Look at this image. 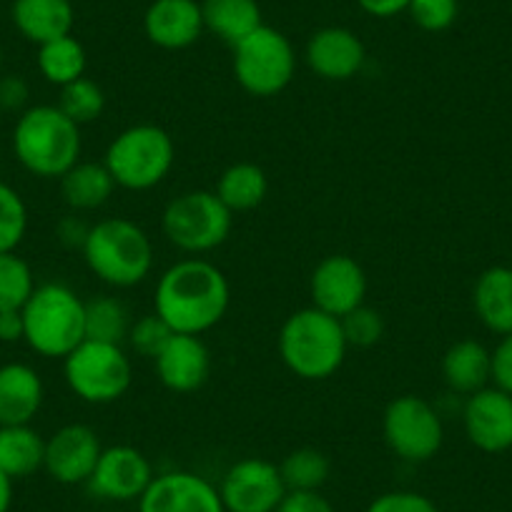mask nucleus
<instances>
[{"instance_id":"39","label":"nucleus","mask_w":512,"mask_h":512,"mask_svg":"<svg viewBox=\"0 0 512 512\" xmlns=\"http://www.w3.org/2000/svg\"><path fill=\"white\" fill-rule=\"evenodd\" d=\"M492 379L497 390L512 395V334L500 339L495 349H492Z\"/></svg>"},{"instance_id":"46","label":"nucleus","mask_w":512,"mask_h":512,"mask_svg":"<svg viewBox=\"0 0 512 512\" xmlns=\"http://www.w3.org/2000/svg\"><path fill=\"white\" fill-rule=\"evenodd\" d=\"M0 113H3V106H0Z\"/></svg>"},{"instance_id":"42","label":"nucleus","mask_w":512,"mask_h":512,"mask_svg":"<svg viewBox=\"0 0 512 512\" xmlns=\"http://www.w3.org/2000/svg\"><path fill=\"white\" fill-rule=\"evenodd\" d=\"M357 6L372 18H395L407 13L410 0H357Z\"/></svg>"},{"instance_id":"43","label":"nucleus","mask_w":512,"mask_h":512,"mask_svg":"<svg viewBox=\"0 0 512 512\" xmlns=\"http://www.w3.org/2000/svg\"><path fill=\"white\" fill-rule=\"evenodd\" d=\"M26 339V324H23L21 309H11V312H0V342L13 344Z\"/></svg>"},{"instance_id":"1","label":"nucleus","mask_w":512,"mask_h":512,"mask_svg":"<svg viewBox=\"0 0 512 512\" xmlns=\"http://www.w3.org/2000/svg\"><path fill=\"white\" fill-rule=\"evenodd\" d=\"M231 302L229 279L216 264L189 256L171 264L156 284L154 312L176 334H196L214 329L224 319Z\"/></svg>"},{"instance_id":"15","label":"nucleus","mask_w":512,"mask_h":512,"mask_svg":"<svg viewBox=\"0 0 512 512\" xmlns=\"http://www.w3.org/2000/svg\"><path fill=\"white\" fill-rule=\"evenodd\" d=\"M103 445L96 430L81 422L63 425L46 440L43 470L61 485H86L98 465Z\"/></svg>"},{"instance_id":"10","label":"nucleus","mask_w":512,"mask_h":512,"mask_svg":"<svg viewBox=\"0 0 512 512\" xmlns=\"http://www.w3.org/2000/svg\"><path fill=\"white\" fill-rule=\"evenodd\" d=\"M382 435L392 455L402 462H430L445 442V425L435 405L417 395H402L387 405L382 417Z\"/></svg>"},{"instance_id":"3","label":"nucleus","mask_w":512,"mask_h":512,"mask_svg":"<svg viewBox=\"0 0 512 512\" xmlns=\"http://www.w3.org/2000/svg\"><path fill=\"white\" fill-rule=\"evenodd\" d=\"M277 344L284 367L309 382L337 374L349 349L342 322L317 307H304L289 314Z\"/></svg>"},{"instance_id":"9","label":"nucleus","mask_w":512,"mask_h":512,"mask_svg":"<svg viewBox=\"0 0 512 512\" xmlns=\"http://www.w3.org/2000/svg\"><path fill=\"white\" fill-rule=\"evenodd\" d=\"M294 73H297V53L292 41L267 23L234 46L236 83L249 96H279L292 83Z\"/></svg>"},{"instance_id":"12","label":"nucleus","mask_w":512,"mask_h":512,"mask_svg":"<svg viewBox=\"0 0 512 512\" xmlns=\"http://www.w3.org/2000/svg\"><path fill=\"white\" fill-rule=\"evenodd\" d=\"M154 477V467L144 452L131 445H113L103 447L86 487L103 502H139Z\"/></svg>"},{"instance_id":"36","label":"nucleus","mask_w":512,"mask_h":512,"mask_svg":"<svg viewBox=\"0 0 512 512\" xmlns=\"http://www.w3.org/2000/svg\"><path fill=\"white\" fill-rule=\"evenodd\" d=\"M407 13L422 31L442 33L457 21L460 0H410Z\"/></svg>"},{"instance_id":"31","label":"nucleus","mask_w":512,"mask_h":512,"mask_svg":"<svg viewBox=\"0 0 512 512\" xmlns=\"http://www.w3.org/2000/svg\"><path fill=\"white\" fill-rule=\"evenodd\" d=\"M36 292V279L26 259L16 251L0 254V312L23 309Z\"/></svg>"},{"instance_id":"11","label":"nucleus","mask_w":512,"mask_h":512,"mask_svg":"<svg viewBox=\"0 0 512 512\" xmlns=\"http://www.w3.org/2000/svg\"><path fill=\"white\" fill-rule=\"evenodd\" d=\"M219 495L226 512H277L287 485L279 465L264 457H244L224 472Z\"/></svg>"},{"instance_id":"14","label":"nucleus","mask_w":512,"mask_h":512,"mask_svg":"<svg viewBox=\"0 0 512 512\" xmlns=\"http://www.w3.org/2000/svg\"><path fill=\"white\" fill-rule=\"evenodd\" d=\"M139 512H226L219 487L189 470L161 472L139 497Z\"/></svg>"},{"instance_id":"21","label":"nucleus","mask_w":512,"mask_h":512,"mask_svg":"<svg viewBox=\"0 0 512 512\" xmlns=\"http://www.w3.org/2000/svg\"><path fill=\"white\" fill-rule=\"evenodd\" d=\"M13 23L26 41L43 46L71 36L76 11L71 0H13Z\"/></svg>"},{"instance_id":"29","label":"nucleus","mask_w":512,"mask_h":512,"mask_svg":"<svg viewBox=\"0 0 512 512\" xmlns=\"http://www.w3.org/2000/svg\"><path fill=\"white\" fill-rule=\"evenodd\" d=\"M131 314H128L126 304L108 294H98V297L86 302V339L93 342H108V344H123L131 332Z\"/></svg>"},{"instance_id":"32","label":"nucleus","mask_w":512,"mask_h":512,"mask_svg":"<svg viewBox=\"0 0 512 512\" xmlns=\"http://www.w3.org/2000/svg\"><path fill=\"white\" fill-rule=\"evenodd\" d=\"M56 106L73 123L83 126V123H93L101 118L103 108H106V93H103V88L96 81L83 76L61 88V96H58Z\"/></svg>"},{"instance_id":"19","label":"nucleus","mask_w":512,"mask_h":512,"mask_svg":"<svg viewBox=\"0 0 512 512\" xmlns=\"http://www.w3.org/2000/svg\"><path fill=\"white\" fill-rule=\"evenodd\" d=\"M144 31L154 46L164 51H184L201 38L204 13L196 0H154L146 8Z\"/></svg>"},{"instance_id":"7","label":"nucleus","mask_w":512,"mask_h":512,"mask_svg":"<svg viewBox=\"0 0 512 512\" xmlns=\"http://www.w3.org/2000/svg\"><path fill=\"white\" fill-rule=\"evenodd\" d=\"M63 377L78 400L88 405H111L128 392L134 382V367L121 344L83 339L63 359Z\"/></svg>"},{"instance_id":"2","label":"nucleus","mask_w":512,"mask_h":512,"mask_svg":"<svg viewBox=\"0 0 512 512\" xmlns=\"http://www.w3.org/2000/svg\"><path fill=\"white\" fill-rule=\"evenodd\" d=\"M81 126L58 106H31L13 128L18 164L41 179H61L81 161Z\"/></svg>"},{"instance_id":"34","label":"nucleus","mask_w":512,"mask_h":512,"mask_svg":"<svg viewBox=\"0 0 512 512\" xmlns=\"http://www.w3.org/2000/svg\"><path fill=\"white\" fill-rule=\"evenodd\" d=\"M174 334H176L174 329H171L169 324L154 312V314H144V317L136 319V322L131 324V332H128L126 342L131 344V349H134L139 357L156 359L161 352H164L166 344L171 342Z\"/></svg>"},{"instance_id":"20","label":"nucleus","mask_w":512,"mask_h":512,"mask_svg":"<svg viewBox=\"0 0 512 512\" xmlns=\"http://www.w3.org/2000/svg\"><path fill=\"white\" fill-rule=\"evenodd\" d=\"M46 387L31 364L11 362L0 367V427L31 425L41 412Z\"/></svg>"},{"instance_id":"22","label":"nucleus","mask_w":512,"mask_h":512,"mask_svg":"<svg viewBox=\"0 0 512 512\" xmlns=\"http://www.w3.org/2000/svg\"><path fill=\"white\" fill-rule=\"evenodd\" d=\"M442 379L455 395H475L492 379V354L477 339H460L442 357Z\"/></svg>"},{"instance_id":"40","label":"nucleus","mask_w":512,"mask_h":512,"mask_svg":"<svg viewBox=\"0 0 512 512\" xmlns=\"http://www.w3.org/2000/svg\"><path fill=\"white\" fill-rule=\"evenodd\" d=\"M31 96V88L21 76L0 78V106L3 111H23Z\"/></svg>"},{"instance_id":"17","label":"nucleus","mask_w":512,"mask_h":512,"mask_svg":"<svg viewBox=\"0 0 512 512\" xmlns=\"http://www.w3.org/2000/svg\"><path fill=\"white\" fill-rule=\"evenodd\" d=\"M304 58L312 73L324 81H349L364 68L367 48L349 28L327 26L312 33L304 48Z\"/></svg>"},{"instance_id":"44","label":"nucleus","mask_w":512,"mask_h":512,"mask_svg":"<svg viewBox=\"0 0 512 512\" xmlns=\"http://www.w3.org/2000/svg\"><path fill=\"white\" fill-rule=\"evenodd\" d=\"M13 505V480L0 470V512H8Z\"/></svg>"},{"instance_id":"26","label":"nucleus","mask_w":512,"mask_h":512,"mask_svg":"<svg viewBox=\"0 0 512 512\" xmlns=\"http://www.w3.org/2000/svg\"><path fill=\"white\" fill-rule=\"evenodd\" d=\"M46 462V440L31 425L0 427V470L11 480L36 475Z\"/></svg>"},{"instance_id":"27","label":"nucleus","mask_w":512,"mask_h":512,"mask_svg":"<svg viewBox=\"0 0 512 512\" xmlns=\"http://www.w3.org/2000/svg\"><path fill=\"white\" fill-rule=\"evenodd\" d=\"M269 194V179L267 171L262 166L251 164V161H239L224 169L216 184V196L224 201L226 209L231 214H241V211H251L256 206H262Z\"/></svg>"},{"instance_id":"24","label":"nucleus","mask_w":512,"mask_h":512,"mask_svg":"<svg viewBox=\"0 0 512 512\" xmlns=\"http://www.w3.org/2000/svg\"><path fill=\"white\" fill-rule=\"evenodd\" d=\"M204 28L231 48L264 26L262 6L256 0H204Z\"/></svg>"},{"instance_id":"25","label":"nucleus","mask_w":512,"mask_h":512,"mask_svg":"<svg viewBox=\"0 0 512 512\" xmlns=\"http://www.w3.org/2000/svg\"><path fill=\"white\" fill-rule=\"evenodd\" d=\"M116 181L106 164L96 161H78L73 169L61 176V196L68 209L73 211H96L113 196Z\"/></svg>"},{"instance_id":"18","label":"nucleus","mask_w":512,"mask_h":512,"mask_svg":"<svg viewBox=\"0 0 512 512\" xmlns=\"http://www.w3.org/2000/svg\"><path fill=\"white\" fill-rule=\"evenodd\" d=\"M156 374L166 390L189 395L201 390L211 374V352L196 334H174L164 352L154 359Z\"/></svg>"},{"instance_id":"13","label":"nucleus","mask_w":512,"mask_h":512,"mask_svg":"<svg viewBox=\"0 0 512 512\" xmlns=\"http://www.w3.org/2000/svg\"><path fill=\"white\" fill-rule=\"evenodd\" d=\"M312 307L342 319L367 299V274L362 264L347 254L324 256L309 279Z\"/></svg>"},{"instance_id":"6","label":"nucleus","mask_w":512,"mask_h":512,"mask_svg":"<svg viewBox=\"0 0 512 512\" xmlns=\"http://www.w3.org/2000/svg\"><path fill=\"white\" fill-rule=\"evenodd\" d=\"M176 146L166 128L156 123L128 126L106 149V169L116 186L128 191H149L171 174Z\"/></svg>"},{"instance_id":"28","label":"nucleus","mask_w":512,"mask_h":512,"mask_svg":"<svg viewBox=\"0 0 512 512\" xmlns=\"http://www.w3.org/2000/svg\"><path fill=\"white\" fill-rule=\"evenodd\" d=\"M86 63V48L78 38H73V33L38 46V71L58 88L86 76Z\"/></svg>"},{"instance_id":"30","label":"nucleus","mask_w":512,"mask_h":512,"mask_svg":"<svg viewBox=\"0 0 512 512\" xmlns=\"http://www.w3.org/2000/svg\"><path fill=\"white\" fill-rule=\"evenodd\" d=\"M279 472L287 490H322L332 472V462L317 447H299L279 462Z\"/></svg>"},{"instance_id":"5","label":"nucleus","mask_w":512,"mask_h":512,"mask_svg":"<svg viewBox=\"0 0 512 512\" xmlns=\"http://www.w3.org/2000/svg\"><path fill=\"white\" fill-rule=\"evenodd\" d=\"M23 342L41 357L66 359L86 339V302L66 284L36 287L26 302Z\"/></svg>"},{"instance_id":"41","label":"nucleus","mask_w":512,"mask_h":512,"mask_svg":"<svg viewBox=\"0 0 512 512\" xmlns=\"http://www.w3.org/2000/svg\"><path fill=\"white\" fill-rule=\"evenodd\" d=\"M88 231H91V226H88L86 221H81L78 216H66V219L58 224V239H61V244L68 246V249L83 251V244H86L88 239Z\"/></svg>"},{"instance_id":"23","label":"nucleus","mask_w":512,"mask_h":512,"mask_svg":"<svg viewBox=\"0 0 512 512\" xmlns=\"http://www.w3.org/2000/svg\"><path fill=\"white\" fill-rule=\"evenodd\" d=\"M472 307L490 332L512 334V267L485 269L472 289Z\"/></svg>"},{"instance_id":"4","label":"nucleus","mask_w":512,"mask_h":512,"mask_svg":"<svg viewBox=\"0 0 512 512\" xmlns=\"http://www.w3.org/2000/svg\"><path fill=\"white\" fill-rule=\"evenodd\" d=\"M83 259L103 284L131 289L149 279L154 269V244L136 221L116 216L91 226L83 244Z\"/></svg>"},{"instance_id":"45","label":"nucleus","mask_w":512,"mask_h":512,"mask_svg":"<svg viewBox=\"0 0 512 512\" xmlns=\"http://www.w3.org/2000/svg\"><path fill=\"white\" fill-rule=\"evenodd\" d=\"M0 68H3V46H0Z\"/></svg>"},{"instance_id":"33","label":"nucleus","mask_w":512,"mask_h":512,"mask_svg":"<svg viewBox=\"0 0 512 512\" xmlns=\"http://www.w3.org/2000/svg\"><path fill=\"white\" fill-rule=\"evenodd\" d=\"M28 231V206L23 196L0 181V254L16 251Z\"/></svg>"},{"instance_id":"38","label":"nucleus","mask_w":512,"mask_h":512,"mask_svg":"<svg viewBox=\"0 0 512 512\" xmlns=\"http://www.w3.org/2000/svg\"><path fill=\"white\" fill-rule=\"evenodd\" d=\"M277 512H334V505L322 490H287Z\"/></svg>"},{"instance_id":"37","label":"nucleus","mask_w":512,"mask_h":512,"mask_svg":"<svg viewBox=\"0 0 512 512\" xmlns=\"http://www.w3.org/2000/svg\"><path fill=\"white\" fill-rule=\"evenodd\" d=\"M364 512H440L435 502L415 490H392L374 497Z\"/></svg>"},{"instance_id":"8","label":"nucleus","mask_w":512,"mask_h":512,"mask_svg":"<svg viewBox=\"0 0 512 512\" xmlns=\"http://www.w3.org/2000/svg\"><path fill=\"white\" fill-rule=\"evenodd\" d=\"M234 214L216 196V191H184L166 204L161 214L164 236L186 254H206L229 239Z\"/></svg>"},{"instance_id":"35","label":"nucleus","mask_w":512,"mask_h":512,"mask_svg":"<svg viewBox=\"0 0 512 512\" xmlns=\"http://www.w3.org/2000/svg\"><path fill=\"white\" fill-rule=\"evenodd\" d=\"M339 322H342V332H344V339H347L349 347L369 349L384 337L382 314H379L377 309L367 307V304H362V307H357V309H352L349 314H344Z\"/></svg>"},{"instance_id":"16","label":"nucleus","mask_w":512,"mask_h":512,"mask_svg":"<svg viewBox=\"0 0 512 512\" xmlns=\"http://www.w3.org/2000/svg\"><path fill=\"white\" fill-rule=\"evenodd\" d=\"M465 435L477 450L505 452L512 447V395L497 387H482L467 397L462 410Z\"/></svg>"}]
</instances>
